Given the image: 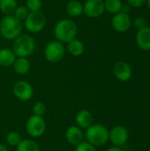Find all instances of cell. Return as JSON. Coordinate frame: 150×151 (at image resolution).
<instances>
[{"instance_id": "7c38bea8", "label": "cell", "mask_w": 150, "mask_h": 151, "mask_svg": "<svg viewBox=\"0 0 150 151\" xmlns=\"http://www.w3.org/2000/svg\"><path fill=\"white\" fill-rule=\"evenodd\" d=\"M113 73L115 77L120 81H127L131 79L133 71L130 65L125 61H118L114 65Z\"/></svg>"}, {"instance_id": "484cf974", "label": "cell", "mask_w": 150, "mask_h": 151, "mask_svg": "<svg viewBox=\"0 0 150 151\" xmlns=\"http://www.w3.org/2000/svg\"><path fill=\"white\" fill-rule=\"evenodd\" d=\"M46 111V106L42 102H36L33 106V113L35 116L42 117Z\"/></svg>"}, {"instance_id": "4316f807", "label": "cell", "mask_w": 150, "mask_h": 151, "mask_svg": "<svg viewBox=\"0 0 150 151\" xmlns=\"http://www.w3.org/2000/svg\"><path fill=\"white\" fill-rule=\"evenodd\" d=\"M75 151H96L95 146L88 142H82L78 144L75 148Z\"/></svg>"}, {"instance_id": "30bf717a", "label": "cell", "mask_w": 150, "mask_h": 151, "mask_svg": "<svg viewBox=\"0 0 150 151\" xmlns=\"http://www.w3.org/2000/svg\"><path fill=\"white\" fill-rule=\"evenodd\" d=\"M129 133L127 129L123 126H116L111 131H109V140L117 147H121L128 141Z\"/></svg>"}, {"instance_id": "277c9868", "label": "cell", "mask_w": 150, "mask_h": 151, "mask_svg": "<svg viewBox=\"0 0 150 151\" xmlns=\"http://www.w3.org/2000/svg\"><path fill=\"white\" fill-rule=\"evenodd\" d=\"M35 41L28 35H20L12 43V51L17 58H27L35 50Z\"/></svg>"}, {"instance_id": "cb8c5ba5", "label": "cell", "mask_w": 150, "mask_h": 151, "mask_svg": "<svg viewBox=\"0 0 150 151\" xmlns=\"http://www.w3.org/2000/svg\"><path fill=\"white\" fill-rule=\"evenodd\" d=\"M21 136L17 132H10L6 135V142L9 146L17 147L18 144L21 142Z\"/></svg>"}, {"instance_id": "ffe728a7", "label": "cell", "mask_w": 150, "mask_h": 151, "mask_svg": "<svg viewBox=\"0 0 150 151\" xmlns=\"http://www.w3.org/2000/svg\"><path fill=\"white\" fill-rule=\"evenodd\" d=\"M17 151H40L38 143L30 139L21 140V142L16 147Z\"/></svg>"}, {"instance_id": "52a82bcc", "label": "cell", "mask_w": 150, "mask_h": 151, "mask_svg": "<svg viewBox=\"0 0 150 151\" xmlns=\"http://www.w3.org/2000/svg\"><path fill=\"white\" fill-rule=\"evenodd\" d=\"M27 133L33 138L41 137L46 130V123L42 117L33 115L26 123Z\"/></svg>"}, {"instance_id": "ba28073f", "label": "cell", "mask_w": 150, "mask_h": 151, "mask_svg": "<svg viewBox=\"0 0 150 151\" xmlns=\"http://www.w3.org/2000/svg\"><path fill=\"white\" fill-rule=\"evenodd\" d=\"M12 92L19 100L28 101L33 97L34 88L29 82L26 81H19L14 84Z\"/></svg>"}, {"instance_id": "5b68a950", "label": "cell", "mask_w": 150, "mask_h": 151, "mask_svg": "<svg viewBox=\"0 0 150 151\" xmlns=\"http://www.w3.org/2000/svg\"><path fill=\"white\" fill-rule=\"evenodd\" d=\"M65 53V48L64 43L57 40L51 41L47 43L44 49V58L50 63H57L60 61Z\"/></svg>"}, {"instance_id": "4dcf8cb0", "label": "cell", "mask_w": 150, "mask_h": 151, "mask_svg": "<svg viewBox=\"0 0 150 151\" xmlns=\"http://www.w3.org/2000/svg\"><path fill=\"white\" fill-rule=\"evenodd\" d=\"M107 151H123L122 149L120 147H117V146H113V147H111L109 148Z\"/></svg>"}, {"instance_id": "8fae6325", "label": "cell", "mask_w": 150, "mask_h": 151, "mask_svg": "<svg viewBox=\"0 0 150 151\" xmlns=\"http://www.w3.org/2000/svg\"><path fill=\"white\" fill-rule=\"evenodd\" d=\"M132 20L128 13L119 12L113 15L111 26L113 29L118 33H125L131 27Z\"/></svg>"}, {"instance_id": "e0dca14e", "label": "cell", "mask_w": 150, "mask_h": 151, "mask_svg": "<svg viewBox=\"0 0 150 151\" xmlns=\"http://www.w3.org/2000/svg\"><path fill=\"white\" fill-rule=\"evenodd\" d=\"M67 50L73 57H80L85 51V45L80 39L74 38L67 43Z\"/></svg>"}, {"instance_id": "d4e9b609", "label": "cell", "mask_w": 150, "mask_h": 151, "mask_svg": "<svg viewBox=\"0 0 150 151\" xmlns=\"http://www.w3.org/2000/svg\"><path fill=\"white\" fill-rule=\"evenodd\" d=\"M26 6L29 12H40L42 6V0H27Z\"/></svg>"}, {"instance_id": "8992f818", "label": "cell", "mask_w": 150, "mask_h": 151, "mask_svg": "<svg viewBox=\"0 0 150 151\" xmlns=\"http://www.w3.org/2000/svg\"><path fill=\"white\" fill-rule=\"evenodd\" d=\"M24 25L28 32L33 34L39 33L45 27L46 17L41 11L29 12L28 16L24 20Z\"/></svg>"}, {"instance_id": "5bb4252c", "label": "cell", "mask_w": 150, "mask_h": 151, "mask_svg": "<svg viewBox=\"0 0 150 151\" xmlns=\"http://www.w3.org/2000/svg\"><path fill=\"white\" fill-rule=\"evenodd\" d=\"M137 46L142 50H150V27H145L137 31L135 35Z\"/></svg>"}, {"instance_id": "9c48e42d", "label": "cell", "mask_w": 150, "mask_h": 151, "mask_svg": "<svg viewBox=\"0 0 150 151\" xmlns=\"http://www.w3.org/2000/svg\"><path fill=\"white\" fill-rule=\"evenodd\" d=\"M105 12L103 0H87L83 4V13L89 18H98Z\"/></svg>"}, {"instance_id": "f546056e", "label": "cell", "mask_w": 150, "mask_h": 151, "mask_svg": "<svg viewBox=\"0 0 150 151\" xmlns=\"http://www.w3.org/2000/svg\"><path fill=\"white\" fill-rule=\"evenodd\" d=\"M131 8H132V7H131L128 4H123L121 12H125V13H128V12H130Z\"/></svg>"}, {"instance_id": "9a60e30c", "label": "cell", "mask_w": 150, "mask_h": 151, "mask_svg": "<svg viewBox=\"0 0 150 151\" xmlns=\"http://www.w3.org/2000/svg\"><path fill=\"white\" fill-rule=\"evenodd\" d=\"M93 114L88 110H81L76 114V126L79 127L80 129H88L93 124Z\"/></svg>"}, {"instance_id": "ac0fdd59", "label": "cell", "mask_w": 150, "mask_h": 151, "mask_svg": "<svg viewBox=\"0 0 150 151\" xmlns=\"http://www.w3.org/2000/svg\"><path fill=\"white\" fill-rule=\"evenodd\" d=\"M13 69L19 75L27 74L30 70V62L27 58H17L13 64Z\"/></svg>"}, {"instance_id": "603a6c76", "label": "cell", "mask_w": 150, "mask_h": 151, "mask_svg": "<svg viewBox=\"0 0 150 151\" xmlns=\"http://www.w3.org/2000/svg\"><path fill=\"white\" fill-rule=\"evenodd\" d=\"M28 14H29V11L26 5H18L12 15L19 21H24L28 16Z\"/></svg>"}, {"instance_id": "1f68e13d", "label": "cell", "mask_w": 150, "mask_h": 151, "mask_svg": "<svg viewBox=\"0 0 150 151\" xmlns=\"http://www.w3.org/2000/svg\"><path fill=\"white\" fill-rule=\"evenodd\" d=\"M0 151H9L7 147L4 144H0Z\"/></svg>"}, {"instance_id": "3957f363", "label": "cell", "mask_w": 150, "mask_h": 151, "mask_svg": "<svg viewBox=\"0 0 150 151\" xmlns=\"http://www.w3.org/2000/svg\"><path fill=\"white\" fill-rule=\"evenodd\" d=\"M85 137L87 142L95 147H101L109 141V130L102 124H92L86 129Z\"/></svg>"}, {"instance_id": "7402d4cb", "label": "cell", "mask_w": 150, "mask_h": 151, "mask_svg": "<svg viewBox=\"0 0 150 151\" xmlns=\"http://www.w3.org/2000/svg\"><path fill=\"white\" fill-rule=\"evenodd\" d=\"M123 3L121 0H105L104 1V7L105 11H107L109 13L116 14L119 12H121Z\"/></svg>"}, {"instance_id": "83f0119b", "label": "cell", "mask_w": 150, "mask_h": 151, "mask_svg": "<svg viewBox=\"0 0 150 151\" xmlns=\"http://www.w3.org/2000/svg\"><path fill=\"white\" fill-rule=\"evenodd\" d=\"M133 25H134V27H136L137 30H140V29L147 27V25H146V19L143 17H141V16L136 17L134 19V20H133Z\"/></svg>"}, {"instance_id": "44dd1931", "label": "cell", "mask_w": 150, "mask_h": 151, "mask_svg": "<svg viewBox=\"0 0 150 151\" xmlns=\"http://www.w3.org/2000/svg\"><path fill=\"white\" fill-rule=\"evenodd\" d=\"M17 6L16 0H0V11L4 15H12Z\"/></svg>"}, {"instance_id": "d6986e66", "label": "cell", "mask_w": 150, "mask_h": 151, "mask_svg": "<svg viewBox=\"0 0 150 151\" xmlns=\"http://www.w3.org/2000/svg\"><path fill=\"white\" fill-rule=\"evenodd\" d=\"M66 12L71 17H79L83 13V4L78 0H72L66 4Z\"/></svg>"}, {"instance_id": "f1b7e54d", "label": "cell", "mask_w": 150, "mask_h": 151, "mask_svg": "<svg viewBox=\"0 0 150 151\" xmlns=\"http://www.w3.org/2000/svg\"><path fill=\"white\" fill-rule=\"evenodd\" d=\"M126 1L127 4L133 8H140L147 3V0H126Z\"/></svg>"}, {"instance_id": "6da1fadb", "label": "cell", "mask_w": 150, "mask_h": 151, "mask_svg": "<svg viewBox=\"0 0 150 151\" xmlns=\"http://www.w3.org/2000/svg\"><path fill=\"white\" fill-rule=\"evenodd\" d=\"M78 32L76 23L69 19H62L58 20L54 27V35L56 40L62 43H68L74 38Z\"/></svg>"}, {"instance_id": "d6a6232c", "label": "cell", "mask_w": 150, "mask_h": 151, "mask_svg": "<svg viewBox=\"0 0 150 151\" xmlns=\"http://www.w3.org/2000/svg\"><path fill=\"white\" fill-rule=\"evenodd\" d=\"M147 5H148V7H149V9L150 10V0H147Z\"/></svg>"}, {"instance_id": "7a4b0ae2", "label": "cell", "mask_w": 150, "mask_h": 151, "mask_svg": "<svg viewBox=\"0 0 150 151\" xmlns=\"http://www.w3.org/2000/svg\"><path fill=\"white\" fill-rule=\"evenodd\" d=\"M22 23L13 15H5L0 21V35L5 39L13 41L21 35Z\"/></svg>"}, {"instance_id": "4fadbf2b", "label": "cell", "mask_w": 150, "mask_h": 151, "mask_svg": "<svg viewBox=\"0 0 150 151\" xmlns=\"http://www.w3.org/2000/svg\"><path fill=\"white\" fill-rule=\"evenodd\" d=\"M84 133L82 129H80L77 126H71L65 131V139L67 142L71 145L77 146L80 142H83Z\"/></svg>"}, {"instance_id": "2e32d148", "label": "cell", "mask_w": 150, "mask_h": 151, "mask_svg": "<svg viewBox=\"0 0 150 151\" xmlns=\"http://www.w3.org/2000/svg\"><path fill=\"white\" fill-rule=\"evenodd\" d=\"M17 57L12 50L8 48L0 49V65L3 67H8L13 65Z\"/></svg>"}]
</instances>
